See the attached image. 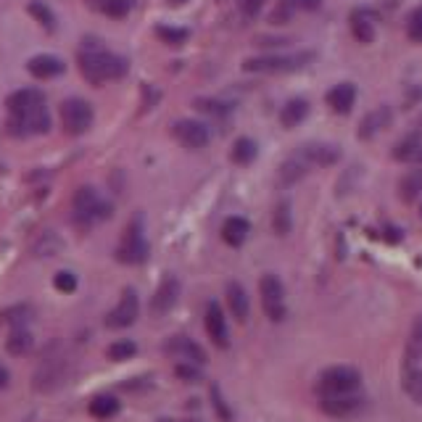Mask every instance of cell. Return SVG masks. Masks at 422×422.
<instances>
[{
    "mask_svg": "<svg viewBox=\"0 0 422 422\" xmlns=\"http://www.w3.org/2000/svg\"><path fill=\"white\" fill-rule=\"evenodd\" d=\"M79 72L85 74L87 82L103 85L109 79H119L127 72V61L114 53H106L100 48H85L79 53Z\"/></svg>",
    "mask_w": 422,
    "mask_h": 422,
    "instance_id": "1",
    "label": "cell"
},
{
    "mask_svg": "<svg viewBox=\"0 0 422 422\" xmlns=\"http://www.w3.org/2000/svg\"><path fill=\"white\" fill-rule=\"evenodd\" d=\"M362 388V375L359 369L338 364V367H327L319 380H317V390L319 396H338V393H357Z\"/></svg>",
    "mask_w": 422,
    "mask_h": 422,
    "instance_id": "2",
    "label": "cell"
},
{
    "mask_svg": "<svg viewBox=\"0 0 422 422\" xmlns=\"http://www.w3.org/2000/svg\"><path fill=\"white\" fill-rule=\"evenodd\" d=\"M111 217V206L98 198L95 187H79L74 193V219L79 225H93Z\"/></svg>",
    "mask_w": 422,
    "mask_h": 422,
    "instance_id": "3",
    "label": "cell"
},
{
    "mask_svg": "<svg viewBox=\"0 0 422 422\" xmlns=\"http://www.w3.org/2000/svg\"><path fill=\"white\" fill-rule=\"evenodd\" d=\"M314 58V53H293V55H259V58H249L243 69L246 72H296L306 66Z\"/></svg>",
    "mask_w": 422,
    "mask_h": 422,
    "instance_id": "4",
    "label": "cell"
},
{
    "mask_svg": "<svg viewBox=\"0 0 422 422\" xmlns=\"http://www.w3.org/2000/svg\"><path fill=\"white\" fill-rule=\"evenodd\" d=\"M61 121L69 135H85L93 127V109L82 98H69L61 103Z\"/></svg>",
    "mask_w": 422,
    "mask_h": 422,
    "instance_id": "5",
    "label": "cell"
},
{
    "mask_svg": "<svg viewBox=\"0 0 422 422\" xmlns=\"http://www.w3.org/2000/svg\"><path fill=\"white\" fill-rule=\"evenodd\" d=\"M261 306L272 322H282L285 319V288H282L280 277L275 275H264L259 282Z\"/></svg>",
    "mask_w": 422,
    "mask_h": 422,
    "instance_id": "6",
    "label": "cell"
},
{
    "mask_svg": "<svg viewBox=\"0 0 422 422\" xmlns=\"http://www.w3.org/2000/svg\"><path fill=\"white\" fill-rule=\"evenodd\" d=\"M117 259L124 261V264H143L148 259V240L143 235L140 222H135V225L127 228L119 249H117Z\"/></svg>",
    "mask_w": 422,
    "mask_h": 422,
    "instance_id": "7",
    "label": "cell"
},
{
    "mask_svg": "<svg viewBox=\"0 0 422 422\" xmlns=\"http://www.w3.org/2000/svg\"><path fill=\"white\" fill-rule=\"evenodd\" d=\"M364 396L357 393H338V396H319V409L325 411L327 417H338V420H346V417H357L359 411L364 409Z\"/></svg>",
    "mask_w": 422,
    "mask_h": 422,
    "instance_id": "8",
    "label": "cell"
},
{
    "mask_svg": "<svg viewBox=\"0 0 422 422\" xmlns=\"http://www.w3.org/2000/svg\"><path fill=\"white\" fill-rule=\"evenodd\" d=\"M51 130V117L48 111L34 109L27 111V114H11V121H8V132L11 135H19V138H27V135H45Z\"/></svg>",
    "mask_w": 422,
    "mask_h": 422,
    "instance_id": "9",
    "label": "cell"
},
{
    "mask_svg": "<svg viewBox=\"0 0 422 422\" xmlns=\"http://www.w3.org/2000/svg\"><path fill=\"white\" fill-rule=\"evenodd\" d=\"M138 314H140V301H138V293L127 288L124 296L119 298V303L114 306L106 317V327L111 330H124V327L135 325V319H138Z\"/></svg>",
    "mask_w": 422,
    "mask_h": 422,
    "instance_id": "10",
    "label": "cell"
},
{
    "mask_svg": "<svg viewBox=\"0 0 422 422\" xmlns=\"http://www.w3.org/2000/svg\"><path fill=\"white\" fill-rule=\"evenodd\" d=\"M164 351L174 359H183V362H190V364H198V367H204L209 357H206V351L198 343H195L193 338L187 336H172L166 343H164Z\"/></svg>",
    "mask_w": 422,
    "mask_h": 422,
    "instance_id": "11",
    "label": "cell"
},
{
    "mask_svg": "<svg viewBox=\"0 0 422 422\" xmlns=\"http://www.w3.org/2000/svg\"><path fill=\"white\" fill-rule=\"evenodd\" d=\"M66 369H69V364H66L64 357L45 359L43 364H40V369L34 372V388L43 390V393L45 390L58 388V385L66 380Z\"/></svg>",
    "mask_w": 422,
    "mask_h": 422,
    "instance_id": "12",
    "label": "cell"
},
{
    "mask_svg": "<svg viewBox=\"0 0 422 422\" xmlns=\"http://www.w3.org/2000/svg\"><path fill=\"white\" fill-rule=\"evenodd\" d=\"M206 333L211 338V343L217 348H228L230 346V330H228V319H225V312L217 301L206 303Z\"/></svg>",
    "mask_w": 422,
    "mask_h": 422,
    "instance_id": "13",
    "label": "cell"
},
{
    "mask_svg": "<svg viewBox=\"0 0 422 422\" xmlns=\"http://www.w3.org/2000/svg\"><path fill=\"white\" fill-rule=\"evenodd\" d=\"M174 138L183 143L185 148H193V151H198V148H206V143H209V127L206 124H201V121L195 119H183L174 124Z\"/></svg>",
    "mask_w": 422,
    "mask_h": 422,
    "instance_id": "14",
    "label": "cell"
},
{
    "mask_svg": "<svg viewBox=\"0 0 422 422\" xmlns=\"http://www.w3.org/2000/svg\"><path fill=\"white\" fill-rule=\"evenodd\" d=\"M177 298H180V280H177L174 275H166L161 280V285L156 288V293H153L151 312L161 317V314H166L169 309H174Z\"/></svg>",
    "mask_w": 422,
    "mask_h": 422,
    "instance_id": "15",
    "label": "cell"
},
{
    "mask_svg": "<svg viewBox=\"0 0 422 422\" xmlns=\"http://www.w3.org/2000/svg\"><path fill=\"white\" fill-rule=\"evenodd\" d=\"M296 153L309 166H330V164H336L341 159V151H338L336 145H330V143H306Z\"/></svg>",
    "mask_w": 422,
    "mask_h": 422,
    "instance_id": "16",
    "label": "cell"
},
{
    "mask_svg": "<svg viewBox=\"0 0 422 422\" xmlns=\"http://www.w3.org/2000/svg\"><path fill=\"white\" fill-rule=\"evenodd\" d=\"M6 106H8L11 114H27V111L43 109L45 95L40 93V90H34V87H24V90H16V93L8 95Z\"/></svg>",
    "mask_w": 422,
    "mask_h": 422,
    "instance_id": "17",
    "label": "cell"
},
{
    "mask_svg": "<svg viewBox=\"0 0 422 422\" xmlns=\"http://www.w3.org/2000/svg\"><path fill=\"white\" fill-rule=\"evenodd\" d=\"M390 119H393V114H390L388 106H380V109L369 111L367 117L362 119V124H359V138L362 140H369V138H375L378 132H383L385 127L390 124Z\"/></svg>",
    "mask_w": 422,
    "mask_h": 422,
    "instance_id": "18",
    "label": "cell"
},
{
    "mask_svg": "<svg viewBox=\"0 0 422 422\" xmlns=\"http://www.w3.org/2000/svg\"><path fill=\"white\" fill-rule=\"evenodd\" d=\"M357 103V87L351 82H341L327 93V106L336 111V114H348Z\"/></svg>",
    "mask_w": 422,
    "mask_h": 422,
    "instance_id": "19",
    "label": "cell"
},
{
    "mask_svg": "<svg viewBox=\"0 0 422 422\" xmlns=\"http://www.w3.org/2000/svg\"><path fill=\"white\" fill-rule=\"evenodd\" d=\"M27 69H29V74L37 77V79H53V77H58L61 72H64V61H61L58 55L43 53V55L29 58Z\"/></svg>",
    "mask_w": 422,
    "mask_h": 422,
    "instance_id": "20",
    "label": "cell"
},
{
    "mask_svg": "<svg viewBox=\"0 0 422 422\" xmlns=\"http://www.w3.org/2000/svg\"><path fill=\"white\" fill-rule=\"evenodd\" d=\"M228 306L238 322H246V319H249L251 301H249V293H246V288H243L240 282H230L228 285Z\"/></svg>",
    "mask_w": 422,
    "mask_h": 422,
    "instance_id": "21",
    "label": "cell"
},
{
    "mask_svg": "<svg viewBox=\"0 0 422 422\" xmlns=\"http://www.w3.org/2000/svg\"><path fill=\"white\" fill-rule=\"evenodd\" d=\"M251 232V225L249 219L243 217H230L225 219V225H222V240L228 243V246H232V249H240L243 243H246V238H249Z\"/></svg>",
    "mask_w": 422,
    "mask_h": 422,
    "instance_id": "22",
    "label": "cell"
},
{
    "mask_svg": "<svg viewBox=\"0 0 422 422\" xmlns=\"http://www.w3.org/2000/svg\"><path fill=\"white\" fill-rule=\"evenodd\" d=\"M351 32L359 43H372L375 40V22H372V13L364 8H357L351 13Z\"/></svg>",
    "mask_w": 422,
    "mask_h": 422,
    "instance_id": "23",
    "label": "cell"
},
{
    "mask_svg": "<svg viewBox=\"0 0 422 422\" xmlns=\"http://www.w3.org/2000/svg\"><path fill=\"white\" fill-rule=\"evenodd\" d=\"M306 117H309V103H306L303 98H293V100H288V103L282 106V111H280L282 127H288V130L298 127V124H301Z\"/></svg>",
    "mask_w": 422,
    "mask_h": 422,
    "instance_id": "24",
    "label": "cell"
},
{
    "mask_svg": "<svg viewBox=\"0 0 422 422\" xmlns=\"http://www.w3.org/2000/svg\"><path fill=\"white\" fill-rule=\"evenodd\" d=\"M32 346H34V338L27 327H13L11 336L6 338V351H8L11 357H24V354L32 351Z\"/></svg>",
    "mask_w": 422,
    "mask_h": 422,
    "instance_id": "25",
    "label": "cell"
},
{
    "mask_svg": "<svg viewBox=\"0 0 422 422\" xmlns=\"http://www.w3.org/2000/svg\"><path fill=\"white\" fill-rule=\"evenodd\" d=\"M306 172H309V164L303 161L298 153H293V156H288V159L280 164V183L282 185L298 183L301 177H306Z\"/></svg>",
    "mask_w": 422,
    "mask_h": 422,
    "instance_id": "26",
    "label": "cell"
},
{
    "mask_svg": "<svg viewBox=\"0 0 422 422\" xmlns=\"http://www.w3.org/2000/svg\"><path fill=\"white\" fill-rule=\"evenodd\" d=\"M407 364L414 367L417 362H422V314H417V319L411 322L409 338H407Z\"/></svg>",
    "mask_w": 422,
    "mask_h": 422,
    "instance_id": "27",
    "label": "cell"
},
{
    "mask_svg": "<svg viewBox=\"0 0 422 422\" xmlns=\"http://www.w3.org/2000/svg\"><path fill=\"white\" fill-rule=\"evenodd\" d=\"M119 399L117 396H111V393H98L95 399L90 401V414L93 417H98V420H109V417H114L117 411H119Z\"/></svg>",
    "mask_w": 422,
    "mask_h": 422,
    "instance_id": "28",
    "label": "cell"
},
{
    "mask_svg": "<svg viewBox=\"0 0 422 422\" xmlns=\"http://www.w3.org/2000/svg\"><path fill=\"white\" fill-rule=\"evenodd\" d=\"M420 156H422V140L417 135H407L393 148V159L396 161H420Z\"/></svg>",
    "mask_w": 422,
    "mask_h": 422,
    "instance_id": "29",
    "label": "cell"
},
{
    "mask_svg": "<svg viewBox=\"0 0 422 422\" xmlns=\"http://www.w3.org/2000/svg\"><path fill=\"white\" fill-rule=\"evenodd\" d=\"M420 193H422V169H411V172H407L401 177L399 198L401 201H407V204H411Z\"/></svg>",
    "mask_w": 422,
    "mask_h": 422,
    "instance_id": "30",
    "label": "cell"
},
{
    "mask_svg": "<svg viewBox=\"0 0 422 422\" xmlns=\"http://www.w3.org/2000/svg\"><path fill=\"white\" fill-rule=\"evenodd\" d=\"M256 153H259V145H256V143L251 140V138H240V140H235V145H232L230 159L235 164H240V166H246V164H251L256 159Z\"/></svg>",
    "mask_w": 422,
    "mask_h": 422,
    "instance_id": "31",
    "label": "cell"
},
{
    "mask_svg": "<svg viewBox=\"0 0 422 422\" xmlns=\"http://www.w3.org/2000/svg\"><path fill=\"white\" fill-rule=\"evenodd\" d=\"M64 249V240L58 238V235H55V232H43V235H40V240H37V243H34L32 246V251H34V256H55V253H58V251Z\"/></svg>",
    "mask_w": 422,
    "mask_h": 422,
    "instance_id": "32",
    "label": "cell"
},
{
    "mask_svg": "<svg viewBox=\"0 0 422 422\" xmlns=\"http://www.w3.org/2000/svg\"><path fill=\"white\" fill-rule=\"evenodd\" d=\"M32 317H34V309L29 303H16V306H11V309L3 312V319L13 327H24Z\"/></svg>",
    "mask_w": 422,
    "mask_h": 422,
    "instance_id": "33",
    "label": "cell"
},
{
    "mask_svg": "<svg viewBox=\"0 0 422 422\" xmlns=\"http://www.w3.org/2000/svg\"><path fill=\"white\" fill-rule=\"evenodd\" d=\"M404 390L414 404H422V369L409 367L404 375Z\"/></svg>",
    "mask_w": 422,
    "mask_h": 422,
    "instance_id": "34",
    "label": "cell"
},
{
    "mask_svg": "<svg viewBox=\"0 0 422 422\" xmlns=\"http://www.w3.org/2000/svg\"><path fill=\"white\" fill-rule=\"evenodd\" d=\"M138 354V343L135 341H117V343H111L109 348H106V357L111 359V362H127V359H132Z\"/></svg>",
    "mask_w": 422,
    "mask_h": 422,
    "instance_id": "35",
    "label": "cell"
},
{
    "mask_svg": "<svg viewBox=\"0 0 422 422\" xmlns=\"http://www.w3.org/2000/svg\"><path fill=\"white\" fill-rule=\"evenodd\" d=\"M272 228H275L277 235H288L291 232V204L288 201L277 204L275 214H272Z\"/></svg>",
    "mask_w": 422,
    "mask_h": 422,
    "instance_id": "36",
    "label": "cell"
},
{
    "mask_svg": "<svg viewBox=\"0 0 422 422\" xmlns=\"http://www.w3.org/2000/svg\"><path fill=\"white\" fill-rule=\"evenodd\" d=\"M195 109L204 111V114H211V117H225L230 114V103H222V100H214V98H198L195 100Z\"/></svg>",
    "mask_w": 422,
    "mask_h": 422,
    "instance_id": "37",
    "label": "cell"
},
{
    "mask_svg": "<svg viewBox=\"0 0 422 422\" xmlns=\"http://www.w3.org/2000/svg\"><path fill=\"white\" fill-rule=\"evenodd\" d=\"M132 8V0H100V11L111 16V19H121L127 16Z\"/></svg>",
    "mask_w": 422,
    "mask_h": 422,
    "instance_id": "38",
    "label": "cell"
},
{
    "mask_svg": "<svg viewBox=\"0 0 422 422\" xmlns=\"http://www.w3.org/2000/svg\"><path fill=\"white\" fill-rule=\"evenodd\" d=\"M29 13H32L37 22L43 24L48 32H53L55 29V16L48 6H43V3H29Z\"/></svg>",
    "mask_w": 422,
    "mask_h": 422,
    "instance_id": "39",
    "label": "cell"
},
{
    "mask_svg": "<svg viewBox=\"0 0 422 422\" xmlns=\"http://www.w3.org/2000/svg\"><path fill=\"white\" fill-rule=\"evenodd\" d=\"M156 34L161 37L164 43H169V45H183L187 37H190V32L187 29H183V27H159L156 29Z\"/></svg>",
    "mask_w": 422,
    "mask_h": 422,
    "instance_id": "40",
    "label": "cell"
},
{
    "mask_svg": "<svg viewBox=\"0 0 422 422\" xmlns=\"http://www.w3.org/2000/svg\"><path fill=\"white\" fill-rule=\"evenodd\" d=\"M174 375L183 380V383H198V380L204 378V372L198 364H190V362H180V364H174Z\"/></svg>",
    "mask_w": 422,
    "mask_h": 422,
    "instance_id": "41",
    "label": "cell"
},
{
    "mask_svg": "<svg viewBox=\"0 0 422 422\" xmlns=\"http://www.w3.org/2000/svg\"><path fill=\"white\" fill-rule=\"evenodd\" d=\"M407 34H409L411 43H422V6L409 13V22H407Z\"/></svg>",
    "mask_w": 422,
    "mask_h": 422,
    "instance_id": "42",
    "label": "cell"
},
{
    "mask_svg": "<svg viewBox=\"0 0 422 422\" xmlns=\"http://www.w3.org/2000/svg\"><path fill=\"white\" fill-rule=\"evenodd\" d=\"M53 285H55V291H61V293H74L77 291V275L74 272H58L53 277Z\"/></svg>",
    "mask_w": 422,
    "mask_h": 422,
    "instance_id": "43",
    "label": "cell"
},
{
    "mask_svg": "<svg viewBox=\"0 0 422 422\" xmlns=\"http://www.w3.org/2000/svg\"><path fill=\"white\" fill-rule=\"evenodd\" d=\"M282 6L288 11H317L322 6V0H282Z\"/></svg>",
    "mask_w": 422,
    "mask_h": 422,
    "instance_id": "44",
    "label": "cell"
},
{
    "mask_svg": "<svg viewBox=\"0 0 422 422\" xmlns=\"http://www.w3.org/2000/svg\"><path fill=\"white\" fill-rule=\"evenodd\" d=\"M238 8L246 19H253V16H259V11L264 8V0H238Z\"/></svg>",
    "mask_w": 422,
    "mask_h": 422,
    "instance_id": "45",
    "label": "cell"
},
{
    "mask_svg": "<svg viewBox=\"0 0 422 422\" xmlns=\"http://www.w3.org/2000/svg\"><path fill=\"white\" fill-rule=\"evenodd\" d=\"M211 399H214V409H217L219 417H222V420H225V422L232 420V411L228 409V404H225V399H222V393H219L217 385L211 388Z\"/></svg>",
    "mask_w": 422,
    "mask_h": 422,
    "instance_id": "46",
    "label": "cell"
},
{
    "mask_svg": "<svg viewBox=\"0 0 422 422\" xmlns=\"http://www.w3.org/2000/svg\"><path fill=\"white\" fill-rule=\"evenodd\" d=\"M8 385V369H3L0 367V390Z\"/></svg>",
    "mask_w": 422,
    "mask_h": 422,
    "instance_id": "47",
    "label": "cell"
},
{
    "mask_svg": "<svg viewBox=\"0 0 422 422\" xmlns=\"http://www.w3.org/2000/svg\"><path fill=\"white\" fill-rule=\"evenodd\" d=\"M166 3H169V6H185L187 0H166Z\"/></svg>",
    "mask_w": 422,
    "mask_h": 422,
    "instance_id": "48",
    "label": "cell"
},
{
    "mask_svg": "<svg viewBox=\"0 0 422 422\" xmlns=\"http://www.w3.org/2000/svg\"><path fill=\"white\" fill-rule=\"evenodd\" d=\"M159 422H193V420H159Z\"/></svg>",
    "mask_w": 422,
    "mask_h": 422,
    "instance_id": "49",
    "label": "cell"
},
{
    "mask_svg": "<svg viewBox=\"0 0 422 422\" xmlns=\"http://www.w3.org/2000/svg\"><path fill=\"white\" fill-rule=\"evenodd\" d=\"M420 130H422V119H420Z\"/></svg>",
    "mask_w": 422,
    "mask_h": 422,
    "instance_id": "50",
    "label": "cell"
},
{
    "mask_svg": "<svg viewBox=\"0 0 422 422\" xmlns=\"http://www.w3.org/2000/svg\"><path fill=\"white\" fill-rule=\"evenodd\" d=\"M420 217H422V209H420Z\"/></svg>",
    "mask_w": 422,
    "mask_h": 422,
    "instance_id": "51",
    "label": "cell"
},
{
    "mask_svg": "<svg viewBox=\"0 0 422 422\" xmlns=\"http://www.w3.org/2000/svg\"><path fill=\"white\" fill-rule=\"evenodd\" d=\"M420 164H422V156H420Z\"/></svg>",
    "mask_w": 422,
    "mask_h": 422,
    "instance_id": "52",
    "label": "cell"
}]
</instances>
